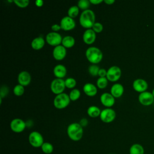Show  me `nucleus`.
<instances>
[{
  "instance_id": "obj_4",
  "label": "nucleus",
  "mask_w": 154,
  "mask_h": 154,
  "mask_svg": "<svg viewBox=\"0 0 154 154\" xmlns=\"http://www.w3.org/2000/svg\"><path fill=\"white\" fill-rule=\"evenodd\" d=\"M70 99L66 93H62L57 94L54 99V105L57 109H63L67 107L70 103Z\"/></svg>"
},
{
  "instance_id": "obj_14",
  "label": "nucleus",
  "mask_w": 154,
  "mask_h": 154,
  "mask_svg": "<svg viewBox=\"0 0 154 154\" xmlns=\"http://www.w3.org/2000/svg\"><path fill=\"white\" fill-rule=\"evenodd\" d=\"M101 103L107 107L111 108L115 103V97L109 93H103L100 97Z\"/></svg>"
},
{
  "instance_id": "obj_34",
  "label": "nucleus",
  "mask_w": 154,
  "mask_h": 154,
  "mask_svg": "<svg viewBox=\"0 0 154 154\" xmlns=\"http://www.w3.org/2000/svg\"><path fill=\"white\" fill-rule=\"evenodd\" d=\"M91 29L96 33H99L101 31H102L103 29V26L102 25V24L100 22H96L94 23V25H93Z\"/></svg>"
},
{
  "instance_id": "obj_30",
  "label": "nucleus",
  "mask_w": 154,
  "mask_h": 154,
  "mask_svg": "<svg viewBox=\"0 0 154 154\" xmlns=\"http://www.w3.org/2000/svg\"><path fill=\"white\" fill-rule=\"evenodd\" d=\"M90 5V2L88 0H79L78 2V7L79 9L84 10L88 9V7Z\"/></svg>"
},
{
  "instance_id": "obj_18",
  "label": "nucleus",
  "mask_w": 154,
  "mask_h": 154,
  "mask_svg": "<svg viewBox=\"0 0 154 154\" xmlns=\"http://www.w3.org/2000/svg\"><path fill=\"white\" fill-rule=\"evenodd\" d=\"M124 92V87L120 83H116L112 85L110 90V93L115 97H121Z\"/></svg>"
},
{
  "instance_id": "obj_8",
  "label": "nucleus",
  "mask_w": 154,
  "mask_h": 154,
  "mask_svg": "<svg viewBox=\"0 0 154 154\" xmlns=\"http://www.w3.org/2000/svg\"><path fill=\"white\" fill-rule=\"evenodd\" d=\"M63 37L60 34L58 33L57 32H50L47 34L46 35V42L54 46H57L60 45L62 43Z\"/></svg>"
},
{
  "instance_id": "obj_39",
  "label": "nucleus",
  "mask_w": 154,
  "mask_h": 154,
  "mask_svg": "<svg viewBox=\"0 0 154 154\" xmlns=\"http://www.w3.org/2000/svg\"><path fill=\"white\" fill-rule=\"evenodd\" d=\"M43 3L44 2L42 0H37L35 2V4L37 7H42L43 5Z\"/></svg>"
},
{
  "instance_id": "obj_26",
  "label": "nucleus",
  "mask_w": 154,
  "mask_h": 154,
  "mask_svg": "<svg viewBox=\"0 0 154 154\" xmlns=\"http://www.w3.org/2000/svg\"><path fill=\"white\" fill-rule=\"evenodd\" d=\"M79 11V8L78 7V5H73L69 8L67 11V14L69 17L73 19L74 17H76L78 15Z\"/></svg>"
},
{
  "instance_id": "obj_2",
  "label": "nucleus",
  "mask_w": 154,
  "mask_h": 154,
  "mask_svg": "<svg viewBox=\"0 0 154 154\" xmlns=\"http://www.w3.org/2000/svg\"><path fill=\"white\" fill-rule=\"evenodd\" d=\"M67 134L73 141L80 140L83 135V128L79 123H70L67 128Z\"/></svg>"
},
{
  "instance_id": "obj_37",
  "label": "nucleus",
  "mask_w": 154,
  "mask_h": 154,
  "mask_svg": "<svg viewBox=\"0 0 154 154\" xmlns=\"http://www.w3.org/2000/svg\"><path fill=\"white\" fill-rule=\"evenodd\" d=\"M51 29L52 30L54 31V32H57L58 31H59L60 29H61V27L60 26V25H58V24H54L53 25L51 26Z\"/></svg>"
},
{
  "instance_id": "obj_5",
  "label": "nucleus",
  "mask_w": 154,
  "mask_h": 154,
  "mask_svg": "<svg viewBox=\"0 0 154 154\" xmlns=\"http://www.w3.org/2000/svg\"><path fill=\"white\" fill-rule=\"evenodd\" d=\"M29 144L35 148L41 147L44 143V139L42 135L37 131L31 132L28 137Z\"/></svg>"
},
{
  "instance_id": "obj_25",
  "label": "nucleus",
  "mask_w": 154,
  "mask_h": 154,
  "mask_svg": "<svg viewBox=\"0 0 154 154\" xmlns=\"http://www.w3.org/2000/svg\"><path fill=\"white\" fill-rule=\"evenodd\" d=\"M42 150L43 153L46 154H51L54 150L53 145L49 142H44V143L41 146Z\"/></svg>"
},
{
  "instance_id": "obj_31",
  "label": "nucleus",
  "mask_w": 154,
  "mask_h": 154,
  "mask_svg": "<svg viewBox=\"0 0 154 154\" xmlns=\"http://www.w3.org/2000/svg\"><path fill=\"white\" fill-rule=\"evenodd\" d=\"M25 91L24 87L20 84L16 85L13 88V93L17 96H22Z\"/></svg>"
},
{
  "instance_id": "obj_9",
  "label": "nucleus",
  "mask_w": 154,
  "mask_h": 154,
  "mask_svg": "<svg viewBox=\"0 0 154 154\" xmlns=\"http://www.w3.org/2000/svg\"><path fill=\"white\" fill-rule=\"evenodd\" d=\"M99 117L103 122L111 123L116 119V113L113 109L111 108H106L101 111Z\"/></svg>"
},
{
  "instance_id": "obj_12",
  "label": "nucleus",
  "mask_w": 154,
  "mask_h": 154,
  "mask_svg": "<svg viewBox=\"0 0 154 154\" xmlns=\"http://www.w3.org/2000/svg\"><path fill=\"white\" fill-rule=\"evenodd\" d=\"M60 26L61 29L64 31H70L75 28L76 23L74 19L69 16L63 17L60 21Z\"/></svg>"
},
{
  "instance_id": "obj_10",
  "label": "nucleus",
  "mask_w": 154,
  "mask_h": 154,
  "mask_svg": "<svg viewBox=\"0 0 154 154\" xmlns=\"http://www.w3.org/2000/svg\"><path fill=\"white\" fill-rule=\"evenodd\" d=\"M10 128L14 132L20 133L23 131L26 126V123L21 119H14L10 122Z\"/></svg>"
},
{
  "instance_id": "obj_21",
  "label": "nucleus",
  "mask_w": 154,
  "mask_h": 154,
  "mask_svg": "<svg viewBox=\"0 0 154 154\" xmlns=\"http://www.w3.org/2000/svg\"><path fill=\"white\" fill-rule=\"evenodd\" d=\"M45 41L42 37L38 36L34 38L31 43V47L34 50H40L44 46Z\"/></svg>"
},
{
  "instance_id": "obj_19",
  "label": "nucleus",
  "mask_w": 154,
  "mask_h": 154,
  "mask_svg": "<svg viewBox=\"0 0 154 154\" xmlns=\"http://www.w3.org/2000/svg\"><path fill=\"white\" fill-rule=\"evenodd\" d=\"M53 73L57 78L63 79L67 74V69L63 64H57L54 67Z\"/></svg>"
},
{
  "instance_id": "obj_33",
  "label": "nucleus",
  "mask_w": 154,
  "mask_h": 154,
  "mask_svg": "<svg viewBox=\"0 0 154 154\" xmlns=\"http://www.w3.org/2000/svg\"><path fill=\"white\" fill-rule=\"evenodd\" d=\"M14 4L20 7V8H25L27 7L29 4V0H14Z\"/></svg>"
},
{
  "instance_id": "obj_1",
  "label": "nucleus",
  "mask_w": 154,
  "mask_h": 154,
  "mask_svg": "<svg viewBox=\"0 0 154 154\" xmlns=\"http://www.w3.org/2000/svg\"><path fill=\"white\" fill-rule=\"evenodd\" d=\"M80 25L87 29L92 28L95 22V14L91 10L87 9L82 11L79 16Z\"/></svg>"
},
{
  "instance_id": "obj_40",
  "label": "nucleus",
  "mask_w": 154,
  "mask_h": 154,
  "mask_svg": "<svg viewBox=\"0 0 154 154\" xmlns=\"http://www.w3.org/2000/svg\"><path fill=\"white\" fill-rule=\"evenodd\" d=\"M102 1H102V0H90V3H91L93 4H95V5L101 3Z\"/></svg>"
},
{
  "instance_id": "obj_6",
  "label": "nucleus",
  "mask_w": 154,
  "mask_h": 154,
  "mask_svg": "<svg viewBox=\"0 0 154 154\" xmlns=\"http://www.w3.org/2000/svg\"><path fill=\"white\" fill-rule=\"evenodd\" d=\"M66 88L65 80L61 78H55L51 83V90L55 94H59L63 93Z\"/></svg>"
},
{
  "instance_id": "obj_42",
  "label": "nucleus",
  "mask_w": 154,
  "mask_h": 154,
  "mask_svg": "<svg viewBox=\"0 0 154 154\" xmlns=\"http://www.w3.org/2000/svg\"><path fill=\"white\" fill-rule=\"evenodd\" d=\"M152 95H153V97H154V88L153 89V90H152Z\"/></svg>"
},
{
  "instance_id": "obj_27",
  "label": "nucleus",
  "mask_w": 154,
  "mask_h": 154,
  "mask_svg": "<svg viewBox=\"0 0 154 154\" xmlns=\"http://www.w3.org/2000/svg\"><path fill=\"white\" fill-rule=\"evenodd\" d=\"M108 81L106 77H99L96 82L97 87L100 89L106 88L108 85Z\"/></svg>"
},
{
  "instance_id": "obj_17",
  "label": "nucleus",
  "mask_w": 154,
  "mask_h": 154,
  "mask_svg": "<svg viewBox=\"0 0 154 154\" xmlns=\"http://www.w3.org/2000/svg\"><path fill=\"white\" fill-rule=\"evenodd\" d=\"M31 77L29 73L27 71H22L20 72L17 76V81L19 84L22 85L26 86L31 82Z\"/></svg>"
},
{
  "instance_id": "obj_28",
  "label": "nucleus",
  "mask_w": 154,
  "mask_h": 154,
  "mask_svg": "<svg viewBox=\"0 0 154 154\" xmlns=\"http://www.w3.org/2000/svg\"><path fill=\"white\" fill-rule=\"evenodd\" d=\"M69 96L70 99V100L75 101L79 98V97L81 96V91H79V90H78L77 88H74V89L72 90V91L70 92Z\"/></svg>"
},
{
  "instance_id": "obj_20",
  "label": "nucleus",
  "mask_w": 154,
  "mask_h": 154,
  "mask_svg": "<svg viewBox=\"0 0 154 154\" xmlns=\"http://www.w3.org/2000/svg\"><path fill=\"white\" fill-rule=\"evenodd\" d=\"M83 91L84 93L88 96H94L97 92V88L93 84L88 82L84 84L83 86Z\"/></svg>"
},
{
  "instance_id": "obj_36",
  "label": "nucleus",
  "mask_w": 154,
  "mask_h": 154,
  "mask_svg": "<svg viewBox=\"0 0 154 154\" xmlns=\"http://www.w3.org/2000/svg\"><path fill=\"white\" fill-rule=\"evenodd\" d=\"M106 73H107V70H106L103 68H101L99 70L98 76L99 77H106Z\"/></svg>"
},
{
  "instance_id": "obj_3",
  "label": "nucleus",
  "mask_w": 154,
  "mask_h": 154,
  "mask_svg": "<svg viewBox=\"0 0 154 154\" xmlns=\"http://www.w3.org/2000/svg\"><path fill=\"white\" fill-rule=\"evenodd\" d=\"M85 57L89 62L93 64H96L102 60L103 54L98 48L91 46L86 50Z\"/></svg>"
},
{
  "instance_id": "obj_22",
  "label": "nucleus",
  "mask_w": 154,
  "mask_h": 154,
  "mask_svg": "<svg viewBox=\"0 0 154 154\" xmlns=\"http://www.w3.org/2000/svg\"><path fill=\"white\" fill-rule=\"evenodd\" d=\"M75 40L73 37L70 35H66L63 38L61 45L66 48H70L74 46Z\"/></svg>"
},
{
  "instance_id": "obj_7",
  "label": "nucleus",
  "mask_w": 154,
  "mask_h": 154,
  "mask_svg": "<svg viewBox=\"0 0 154 154\" xmlns=\"http://www.w3.org/2000/svg\"><path fill=\"white\" fill-rule=\"evenodd\" d=\"M122 75V70L119 66H112L107 70L106 78L108 81L111 82H116L118 81Z\"/></svg>"
},
{
  "instance_id": "obj_38",
  "label": "nucleus",
  "mask_w": 154,
  "mask_h": 154,
  "mask_svg": "<svg viewBox=\"0 0 154 154\" xmlns=\"http://www.w3.org/2000/svg\"><path fill=\"white\" fill-rule=\"evenodd\" d=\"M79 124L82 126V127L83 128V127H84V126H85L87 125V124H88L87 119H85V118H83V119H82L81 120V121H80V122H79Z\"/></svg>"
},
{
  "instance_id": "obj_24",
  "label": "nucleus",
  "mask_w": 154,
  "mask_h": 154,
  "mask_svg": "<svg viewBox=\"0 0 154 154\" xmlns=\"http://www.w3.org/2000/svg\"><path fill=\"white\" fill-rule=\"evenodd\" d=\"M87 112L90 117L94 118L100 116L101 111L97 106L95 105H91L88 108Z\"/></svg>"
},
{
  "instance_id": "obj_32",
  "label": "nucleus",
  "mask_w": 154,
  "mask_h": 154,
  "mask_svg": "<svg viewBox=\"0 0 154 154\" xmlns=\"http://www.w3.org/2000/svg\"><path fill=\"white\" fill-rule=\"evenodd\" d=\"M66 87L68 88H73L76 85V81L73 78H67L65 80Z\"/></svg>"
},
{
  "instance_id": "obj_23",
  "label": "nucleus",
  "mask_w": 154,
  "mask_h": 154,
  "mask_svg": "<svg viewBox=\"0 0 154 154\" xmlns=\"http://www.w3.org/2000/svg\"><path fill=\"white\" fill-rule=\"evenodd\" d=\"M129 154H144V149L140 144H132L129 149Z\"/></svg>"
},
{
  "instance_id": "obj_15",
  "label": "nucleus",
  "mask_w": 154,
  "mask_h": 154,
  "mask_svg": "<svg viewBox=\"0 0 154 154\" xmlns=\"http://www.w3.org/2000/svg\"><path fill=\"white\" fill-rule=\"evenodd\" d=\"M66 54V48L64 47L62 45L55 46L52 51V55L54 58L58 61L63 60L65 58Z\"/></svg>"
},
{
  "instance_id": "obj_16",
  "label": "nucleus",
  "mask_w": 154,
  "mask_h": 154,
  "mask_svg": "<svg viewBox=\"0 0 154 154\" xmlns=\"http://www.w3.org/2000/svg\"><path fill=\"white\" fill-rule=\"evenodd\" d=\"M96 32L91 29H87L83 33L82 39L85 43L87 45H91L96 40Z\"/></svg>"
},
{
  "instance_id": "obj_35",
  "label": "nucleus",
  "mask_w": 154,
  "mask_h": 154,
  "mask_svg": "<svg viewBox=\"0 0 154 154\" xmlns=\"http://www.w3.org/2000/svg\"><path fill=\"white\" fill-rule=\"evenodd\" d=\"M8 93V88L6 85H2L1 87V90H0V97L2 99L4 97H5Z\"/></svg>"
},
{
  "instance_id": "obj_11",
  "label": "nucleus",
  "mask_w": 154,
  "mask_h": 154,
  "mask_svg": "<svg viewBox=\"0 0 154 154\" xmlns=\"http://www.w3.org/2000/svg\"><path fill=\"white\" fill-rule=\"evenodd\" d=\"M138 100L141 105L144 106H149L153 103L154 97L151 92L146 91L140 93L138 96Z\"/></svg>"
},
{
  "instance_id": "obj_29",
  "label": "nucleus",
  "mask_w": 154,
  "mask_h": 154,
  "mask_svg": "<svg viewBox=\"0 0 154 154\" xmlns=\"http://www.w3.org/2000/svg\"><path fill=\"white\" fill-rule=\"evenodd\" d=\"M99 69H100V68L97 65L92 64L91 65H90L88 67V72L90 75H91L93 76H96L98 75Z\"/></svg>"
},
{
  "instance_id": "obj_41",
  "label": "nucleus",
  "mask_w": 154,
  "mask_h": 154,
  "mask_svg": "<svg viewBox=\"0 0 154 154\" xmlns=\"http://www.w3.org/2000/svg\"><path fill=\"white\" fill-rule=\"evenodd\" d=\"M103 2L108 5H111L115 2V1L114 0H103Z\"/></svg>"
},
{
  "instance_id": "obj_13",
  "label": "nucleus",
  "mask_w": 154,
  "mask_h": 154,
  "mask_svg": "<svg viewBox=\"0 0 154 154\" xmlns=\"http://www.w3.org/2000/svg\"><path fill=\"white\" fill-rule=\"evenodd\" d=\"M132 87L134 90L141 93L147 90L148 88V84L146 80L141 78H138L134 81L132 83Z\"/></svg>"
}]
</instances>
